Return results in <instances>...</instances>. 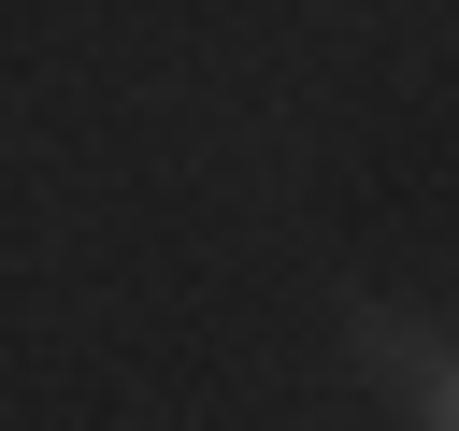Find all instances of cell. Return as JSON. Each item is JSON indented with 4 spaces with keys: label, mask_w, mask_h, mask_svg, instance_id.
I'll return each mask as SVG.
<instances>
[{
    "label": "cell",
    "mask_w": 459,
    "mask_h": 431,
    "mask_svg": "<svg viewBox=\"0 0 459 431\" xmlns=\"http://www.w3.org/2000/svg\"><path fill=\"white\" fill-rule=\"evenodd\" d=\"M344 345H359V359H373V374H402V388H416V374H430V345H445V330H402V316H387V302H359V316H344Z\"/></svg>",
    "instance_id": "cell-1"
},
{
    "label": "cell",
    "mask_w": 459,
    "mask_h": 431,
    "mask_svg": "<svg viewBox=\"0 0 459 431\" xmlns=\"http://www.w3.org/2000/svg\"><path fill=\"white\" fill-rule=\"evenodd\" d=\"M402 402H416V431H459V330H445V345H430V374H416V388H402Z\"/></svg>",
    "instance_id": "cell-2"
}]
</instances>
